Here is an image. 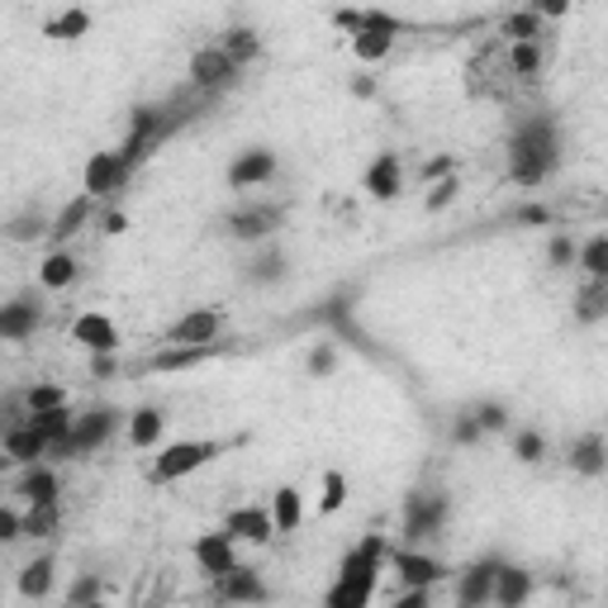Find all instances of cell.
I'll return each instance as SVG.
<instances>
[{"mask_svg":"<svg viewBox=\"0 0 608 608\" xmlns=\"http://www.w3.org/2000/svg\"><path fill=\"white\" fill-rule=\"evenodd\" d=\"M386 562H390L386 537H380V533L361 537L357 547L343 556L338 580H333L324 608H371V595H376V585H380V566H386Z\"/></svg>","mask_w":608,"mask_h":608,"instance_id":"6da1fadb","label":"cell"},{"mask_svg":"<svg viewBox=\"0 0 608 608\" xmlns=\"http://www.w3.org/2000/svg\"><path fill=\"white\" fill-rule=\"evenodd\" d=\"M562 163V138H556V119L533 115L523 119L514 138H509V171L518 186H542L552 176V167Z\"/></svg>","mask_w":608,"mask_h":608,"instance_id":"7a4b0ae2","label":"cell"},{"mask_svg":"<svg viewBox=\"0 0 608 608\" xmlns=\"http://www.w3.org/2000/svg\"><path fill=\"white\" fill-rule=\"evenodd\" d=\"M214 457H223V442H214V438L171 442V447H163V452H157V461H153V480H157V485H171V480H186V475L205 471Z\"/></svg>","mask_w":608,"mask_h":608,"instance_id":"3957f363","label":"cell"},{"mask_svg":"<svg viewBox=\"0 0 608 608\" xmlns=\"http://www.w3.org/2000/svg\"><path fill=\"white\" fill-rule=\"evenodd\" d=\"M115 423H119V409H86V413H76V428H72V438L57 447V457H91L95 447H105V438L115 433Z\"/></svg>","mask_w":608,"mask_h":608,"instance_id":"277c9868","label":"cell"},{"mask_svg":"<svg viewBox=\"0 0 608 608\" xmlns=\"http://www.w3.org/2000/svg\"><path fill=\"white\" fill-rule=\"evenodd\" d=\"M442 518H447V500H442V494H433V490L409 494V504H405V542H409V547H419V542L438 537Z\"/></svg>","mask_w":608,"mask_h":608,"instance_id":"5b68a950","label":"cell"},{"mask_svg":"<svg viewBox=\"0 0 608 608\" xmlns=\"http://www.w3.org/2000/svg\"><path fill=\"white\" fill-rule=\"evenodd\" d=\"M129 176H134V171L124 167L119 153H91L82 181H86V196H91V200H109V196H119V190L129 186Z\"/></svg>","mask_w":608,"mask_h":608,"instance_id":"8992f818","label":"cell"},{"mask_svg":"<svg viewBox=\"0 0 608 608\" xmlns=\"http://www.w3.org/2000/svg\"><path fill=\"white\" fill-rule=\"evenodd\" d=\"M500 556H485L457 575V608H485L494 604V580H500Z\"/></svg>","mask_w":608,"mask_h":608,"instance_id":"52a82bcc","label":"cell"},{"mask_svg":"<svg viewBox=\"0 0 608 608\" xmlns=\"http://www.w3.org/2000/svg\"><path fill=\"white\" fill-rule=\"evenodd\" d=\"M219 328H223V314L219 310H190V314H181L171 324L167 347H214Z\"/></svg>","mask_w":608,"mask_h":608,"instance_id":"ba28073f","label":"cell"},{"mask_svg":"<svg viewBox=\"0 0 608 608\" xmlns=\"http://www.w3.org/2000/svg\"><path fill=\"white\" fill-rule=\"evenodd\" d=\"M390 566L399 570V585H405V589H433L438 580H447V566L438 562V556L419 552V547L390 552Z\"/></svg>","mask_w":608,"mask_h":608,"instance_id":"9c48e42d","label":"cell"},{"mask_svg":"<svg viewBox=\"0 0 608 608\" xmlns=\"http://www.w3.org/2000/svg\"><path fill=\"white\" fill-rule=\"evenodd\" d=\"M233 76H238V62L223 53V48H200L196 57H190V86L196 91H223V86H233Z\"/></svg>","mask_w":608,"mask_h":608,"instance_id":"30bf717a","label":"cell"},{"mask_svg":"<svg viewBox=\"0 0 608 608\" xmlns=\"http://www.w3.org/2000/svg\"><path fill=\"white\" fill-rule=\"evenodd\" d=\"M190 552H196V562H200V570L210 575V580H223V575L238 566V542L223 533V527H219V533H200Z\"/></svg>","mask_w":608,"mask_h":608,"instance_id":"8fae6325","label":"cell"},{"mask_svg":"<svg viewBox=\"0 0 608 608\" xmlns=\"http://www.w3.org/2000/svg\"><path fill=\"white\" fill-rule=\"evenodd\" d=\"M223 533H229L233 542H252V547H262V542L276 533V518H271L262 504H243V509H233V514L223 518Z\"/></svg>","mask_w":608,"mask_h":608,"instance_id":"7c38bea8","label":"cell"},{"mask_svg":"<svg viewBox=\"0 0 608 608\" xmlns=\"http://www.w3.org/2000/svg\"><path fill=\"white\" fill-rule=\"evenodd\" d=\"M72 338L82 343L86 352H95V357H115L119 328H115V318H105V314H82L72 324Z\"/></svg>","mask_w":608,"mask_h":608,"instance_id":"4fadbf2b","label":"cell"},{"mask_svg":"<svg viewBox=\"0 0 608 608\" xmlns=\"http://www.w3.org/2000/svg\"><path fill=\"white\" fill-rule=\"evenodd\" d=\"M399 190H405V167H399L395 153H380L371 171H366V196L371 200H399Z\"/></svg>","mask_w":608,"mask_h":608,"instance_id":"5bb4252c","label":"cell"},{"mask_svg":"<svg viewBox=\"0 0 608 608\" xmlns=\"http://www.w3.org/2000/svg\"><path fill=\"white\" fill-rule=\"evenodd\" d=\"M271 176H276V157H271L266 148H248L238 163L229 167V186L233 190H248V186H266Z\"/></svg>","mask_w":608,"mask_h":608,"instance_id":"9a60e30c","label":"cell"},{"mask_svg":"<svg viewBox=\"0 0 608 608\" xmlns=\"http://www.w3.org/2000/svg\"><path fill=\"white\" fill-rule=\"evenodd\" d=\"M219 599L223 604H262L266 599V585H262V575L252 570V566H233L219 580Z\"/></svg>","mask_w":608,"mask_h":608,"instance_id":"2e32d148","label":"cell"},{"mask_svg":"<svg viewBox=\"0 0 608 608\" xmlns=\"http://www.w3.org/2000/svg\"><path fill=\"white\" fill-rule=\"evenodd\" d=\"M39 318L43 314H39L34 300H10L6 310H0V338H6V343H24L29 333L39 328Z\"/></svg>","mask_w":608,"mask_h":608,"instance_id":"e0dca14e","label":"cell"},{"mask_svg":"<svg viewBox=\"0 0 608 608\" xmlns=\"http://www.w3.org/2000/svg\"><path fill=\"white\" fill-rule=\"evenodd\" d=\"M281 223V210H266V205H252V210H238L229 219V233L243 238V243H258V238H271Z\"/></svg>","mask_w":608,"mask_h":608,"instance_id":"ac0fdd59","label":"cell"},{"mask_svg":"<svg viewBox=\"0 0 608 608\" xmlns=\"http://www.w3.org/2000/svg\"><path fill=\"white\" fill-rule=\"evenodd\" d=\"M527 595H533V575H527L523 566H514V562H504L500 580H494V608H523Z\"/></svg>","mask_w":608,"mask_h":608,"instance_id":"d6986e66","label":"cell"},{"mask_svg":"<svg viewBox=\"0 0 608 608\" xmlns=\"http://www.w3.org/2000/svg\"><path fill=\"white\" fill-rule=\"evenodd\" d=\"M29 428H34V433L53 447L67 442L72 438V428H76V413H72V405H62V409H43V413H29Z\"/></svg>","mask_w":608,"mask_h":608,"instance_id":"ffe728a7","label":"cell"},{"mask_svg":"<svg viewBox=\"0 0 608 608\" xmlns=\"http://www.w3.org/2000/svg\"><path fill=\"white\" fill-rule=\"evenodd\" d=\"M53 447H48L34 428H29V419L20 428H6V457L20 461V467H39V457H48Z\"/></svg>","mask_w":608,"mask_h":608,"instance_id":"44dd1931","label":"cell"},{"mask_svg":"<svg viewBox=\"0 0 608 608\" xmlns=\"http://www.w3.org/2000/svg\"><path fill=\"white\" fill-rule=\"evenodd\" d=\"M14 490L29 500V509H57V475L48 467H29Z\"/></svg>","mask_w":608,"mask_h":608,"instance_id":"7402d4cb","label":"cell"},{"mask_svg":"<svg viewBox=\"0 0 608 608\" xmlns=\"http://www.w3.org/2000/svg\"><path fill=\"white\" fill-rule=\"evenodd\" d=\"M570 471H580V475H604V471H608V442H604L599 433L575 438V447H570Z\"/></svg>","mask_w":608,"mask_h":608,"instance_id":"603a6c76","label":"cell"},{"mask_svg":"<svg viewBox=\"0 0 608 608\" xmlns=\"http://www.w3.org/2000/svg\"><path fill=\"white\" fill-rule=\"evenodd\" d=\"M72 281H76V258L67 248L48 252V258L39 262V285H43V291H67Z\"/></svg>","mask_w":608,"mask_h":608,"instance_id":"cb8c5ba5","label":"cell"},{"mask_svg":"<svg viewBox=\"0 0 608 608\" xmlns=\"http://www.w3.org/2000/svg\"><path fill=\"white\" fill-rule=\"evenodd\" d=\"M91 196H82V200H72L67 205V210H62L57 219H53V233H48V243H53V252L62 248V243H67V238H76V229H82V223L91 219Z\"/></svg>","mask_w":608,"mask_h":608,"instance_id":"d4e9b609","label":"cell"},{"mask_svg":"<svg viewBox=\"0 0 608 608\" xmlns=\"http://www.w3.org/2000/svg\"><path fill=\"white\" fill-rule=\"evenodd\" d=\"M575 318H580V324L608 318V281H585V291L575 295Z\"/></svg>","mask_w":608,"mask_h":608,"instance_id":"484cf974","label":"cell"},{"mask_svg":"<svg viewBox=\"0 0 608 608\" xmlns=\"http://www.w3.org/2000/svg\"><path fill=\"white\" fill-rule=\"evenodd\" d=\"M219 347H167V352H157L153 357V371H190V366H200V361H210Z\"/></svg>","mask_w":608,"mask_h":608,"instance_id":"4316f807","label":"cell"},{"mask_svg":"<svg viewBox=\"0 0 608 608\" xmlns=\"http://www.w3.org/2000/svg\"><path fill=\"white\" fill-rule=\"evenodd\" d=\"M300 514H304V504H300L295 485H281L276 494H271V518H276V533H295Z\"/></svg>","mask_w":608,"mask_h":608,"instance_id":"83f0119b","label":"cell"},{"mask_svg":"<svg viewBox=\"0 0 608 608\" xmlns=\"http://www.w3.org/2000/svg\"><path fill=\"white\" fill-rule=\"evenodd\" d=\"M53 556H34V562H29L24 570H20V595L24 599H43L48 589H53Z\"/></svg>","mask_w":608,"mask_h":608,"instance_id":"f1b7e54d","label":"cell"},{"mask_svg":"<svg viewBox=\"0 0 608 608\" xmlns=\"http://www.w3.org/2000/svg\"><path fill=\"white\" fill-rule=\"evenodd\" d=\"M163 428H167L163 409H138L134 419H129V442L134 447H153L157 438H163Z\"/></svg>","mask_w":608,"mask_h":608,"instance_id":"f546056e","label":"cell"},{"mask_svg":"<svg viewBox=\"0 0 608 608\" xmlns=\"http://www.w3.org/2000/svg\"><path fill=\"white\" fill-rule=\"evenodd\" d=\"M390 48H395V34H380V29H361V34L352 39V53H357L361 62H380V57H390Z\"/></svg>","mask_w":608,"mask_h":608,"instance_id":"4dcf8cb0","label":"cell"},{"mask_svg":"<svg viewBox=\"0 0 608 608\" xmlns=\"http://www.w3.org/2000/svg\"><path fill=\"white\" fill-rule=\"evenodd\" d=\"M580 266H585L589 281H608V233L589 238V243L580 248Z\"/></svg>","mask_w":608,"mask_h":608,"instance_id":"1f68e13d","label":"cell"},{"mask_svg":"<svg viewBox=\"0 0 608 608\" xmlns=\"http://www.w3.org/2000/svg\"><path fill=\"white\" fill-rule=\"evenodd\" d=\"M223 53H229L233 62H252L262 53V43H258V34H252V29H229V34H223Z\"/></svg>","mask_w":608,"mask_h":608,"instance_id":"d6a6232c","label":"cell"},{"mask_svg":"<svg viewBox=\"0 0 608 608\" xmlns=\"http://www.w3.org/2000/svg\"><path fill=\"white\" fill-rule=\"evenodd\" d=\"M91 29V14L86 10H67V14H57V20H48L43 34L48 39H82Z\"/></svg>","mask_w":608,"mask_h":608,"instance_id":"836d02e7","label":"cell"},{"mask_svg":"<svg viewBox=\"0 0 608 608\" xmlns=\"http://www.w3.org/2000/svg\"><path fill=\"white\" fill-rule=\"evenodd\" d=\"M347 504V475L343 471H328L324 475V500H318V514H338Z\"/></svg>","mask_w":608,"mask_h":608,"instance_id":"e575fe53","label":"cell"},{"mask_svg":"<svg viewBox=\"0 0 608 608\" xmlns=\"http://www.w3.org/2000/svg\"><path fill=\"white\" fill-rule=\"evenodd\" d=\"M509 39L514 43H537V29H542V14L537 10H518V14H509Z\"/></svg>","mask_w":608,"mask_h":608,"instance_id":"d590c367","label":"cell"},{"mask_svg":"<svg viewBox=\"0 0 608 608\" xmlns=\"http://www.w3.org/2000/svg\"><path fill=\"white\" fill-rule=\"evenodd\" d=\"M509 62H514V76H523V82H533L537 67H542V48H537V43H514V53H509Z\"/></svg>","mask_w":608,"mask_h":608,"instance_id":"8d00e7d4","label":"cell"},{"mask_svg":"<svg viewBox=\"0 0 608 608\" xmlns=\"http://www.w3.org/2000/svg\"><path fill=\"white\" fill-rule=\"evenodd\" d=\"M24 405H29V413L62 409V405H67V390H57V386H29V390H24Z\"/></svg>","mask_w":608,"mask_h":608,"instance_id":"74e56055","label":"cell"},{"mask_svg":"<svg viewBox=\"0 0 608 608\" xmlns=\"http://www.w3.org/2000/svg\"><path fill=\"white\" fill-rule=\"evenodd\" d=\"M14 243H29V238H39V233H53V219H43V214H20V219H10V229H6Z\"/></svg>","mask_w":608,"mask_h":608,"instance_id":"f35d334b","label":"cell"},{"mask_svg":"<svg viewBox=\"0 0 608 608\" xmlns=\"http://www.w3.org/2000/svg\"><path fill=\"white\" fill-rule=\"evenodd\" d=\"M514 457H518V461H527V467H537V461L547 457V438L527 428V433H518V442H514Z\"/></svg>","mask_w":608,"mask_h":608,"instance_id":"ab89813d","label":"cell"},{"mask_svg":"<svg viewBox=\"0 0 608 608\" xmlns=\"http://www.w3.org/2000/svg\"><path fill=\"white\" fill-rule=\"evenodd\" d=\"M101 575H82V580L72 585V595H67V604L72 608H91V604H101Z\"/></svg>","mask_w":608,"mask_h":608,"instance_id":"60d3db41","label":"cell"},{"mask_svg":"<svg viewBox=\"0 0 608 608\" xmlns=\"http://www.w3.org/2000/svg\"><path fill=\"white\" fill-rule=\"evenodd\" d=\"M57 527V509H29L24 514V537H48Z\"/></svg>","mask_w":608,"mask_h":608,"instance_id":"b9f144b4","label":"cell"},{"mask_svg":"<svg viewBox=\"0 0 608 608\" xmlns=\"http://www.w3.org/2000/svg\"><path fill=\"white\" fill-rule=\"evenodd\" d=\"M475 423H480V433H504V428H509V409L504 405H480L475 409Z\"/></svg>","mask_w":608,"mask_h":608,"instance_id":"7bdbcfd3","label":"cell"},{"mask_svg":"<svg viewBox=\"0 0 608 608\" xmlns=\"http://www.w3.org/2000/svg\"><path fill=\"white\" fill-rule=\"evenodd\" d=\"M281 266H285L281 252H266V258L252 262V281H276V276H281Z\"/></svg>","mask_w":608,"mask_h":608,"instance_id":"ee69618b","label":"cell"},{"mask_svg":"<svg viewBox=\"0 0 608 608\" xmlns=\"http://www.w3.org/2000/svg\"><path fill=\"white\" fill-rule=\"evenodd\" d=\"M566 262H580V248H575L566 233H556L552 238V266H566Z\"/></svg>","mask_w":608,"mask_h":608,"instance_id":"f6af8a7d","label":"cell"},{"mask_svg":"<svg viewBox=\"0 0 608 608\" xmlns=\"http://www.w3.org/2000/svg\"><path fill=\"white\" fill-rule=\"evenodd\" d=\"M0 537H6V542H20L24 537V518L14 514V509H0Z\"/></svg>","mask_w":608,"mask_h":608,"instance_id":"bcb514c9","label":"cell"},{"mask_svg":"<svg viewBox=\"0 0 608 608\" xmlns=\"http://www.w3.org/2000/svg\"><path fill=\"white\" fill-rule=\"evenodd\" d=\"M390 608H433V595H428V589H405Z\"/></svg>","mask_w":608,"mask_h":608,"instance_id":"7dc6e473","label":"cell"},{"mask_svg":"<svg viewBox=\"0 0 608 608\" xmlns=\"http://www.w3.org/2000/svg\"><path fill=\"white\" fill-rule=\"evenodd\" d=\"M452 196H457V176H447V181L433 186V196H428V210H442V205L452 200Z\"/></svg>","mask_w":608,"mask_h":608,"instance_id":"c3c4849f","label":"cell"},{"mask_svg":"<svg viewBox=\"0 0 608 608\" xmlns=\"http://www.w3.org/2000/svg\"><path fill=\"white\" fill-rule=\"evenodd\" d=\"M452 438H457V442H475V438H480V423H475L471 413H467V419H461V423L452 428Z\"/></svg>","mask_w":608,"mask_h":608,"instance_id":"681fc988","label":"cell"},{"mask_svg":"<svg viewBox=\"0 0 608 608\" xmlns=\"http://www.w3.org/2000/svg\"><path fill=\"white\" fill-rule=\"evenodd\" d=\"M447 171H452V157H438V163L423 167V181H433V176H447Z\"/></svg>","mask_w":608,"mask_h":608,"instance_id":"f907efd6","label":"cell"},{"mask_svg":"<svg viewBox=\"0 0 608 608\" xmlns=\"http://www.w3.org/2000/svg\"><path fill=\"white\" fill-rule=\"evenodd\" d=\"M124 229H129V219H124V214H115V210H109V214H105V233H124Z\"/></svg>","mask_w":608,"mask_h":608,"instance_id":"816d5d0a","label":"cell"},{"mask_svg":"<svg viewBox=\"0 0 608 608\" xmlns=\"http://www.w3.org/2000/svg\"><path fill=\"white\" fill-rule=\"evenodd\" d=\"M523 223H547V210H537V205H527V210H518Z\"/></svg>","mask_w":608,"mask_h":608,"instance_id":"f5cc1de1","label":"cell"},{"mask_svg":"<svg viewBox=\"0 0 608 608\" xmlns=\"http://www.w3.org/2000/svg\"><path fill=\"white\" fill-rule=\"evenodd\" d=\"M328 366H333V352L318 347V352H314V371H328Z\"/></svg>","mask_w":608,"mask_h":608,"instance_id":"db71d44e","label":"cell"},{"mask_svg":"<svg viewBox=\"0 0 608 608\" xmlns=\"http://www.w3.org/2000/svg\"><path fill=\"white\" fill-rule=\"evenodd\" d=\"M95 376H115V357H95Z\"/></svg>","mask_w":608,"mask_h":608,"instance_id":"11a10c76","label":"cell"},{"mask_svg":"<svg viewBox=\"0 0 608 608\" xmlns=\"http://www.w3.org/2000/svg\"><path fill=\"white\" fill-rule=\"evenodd\" d=\"M91 608H105V604H91Z\"/></svg>","mask_w":608,"mask_h":608,"instance_id":"9f6ffc18","label":"cell"}]
</instances>
